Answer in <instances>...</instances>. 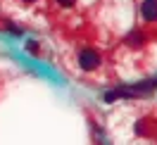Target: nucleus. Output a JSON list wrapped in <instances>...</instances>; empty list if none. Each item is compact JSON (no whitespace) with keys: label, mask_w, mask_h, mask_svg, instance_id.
Instances as JSON below:
<instances>
[{"label":"nucleus","mask_w":157,"mask_h":145,"mask_svg":"<svg viewBox=\"0 0 157 145\" xmlns=\"http://www.w3.org/2000/svg\"><path fill=\"white\" fill-rule=\"evenodd\" d=\"M78 64H81V69H95L100 64V55L95 50H81L78 52Z\"/></svg>","instance_id":"f257e3e1"},{"label":"nucleus","mask_w":157,"mask_h":145,"mask_svg":"<svg viewBox=\"0 0 157 145\" xmlns=\"http://www.w3.org/2000/svg\"><path fill=\"white\" fill-rule=\"evenodd\" d=\"M140 12H143V17L147 21H155L157 19V0H145L140 5Z\"/></svg>","instance_id":"f03ea898"},{"label":"nucleus","mask_w":157,"mask_h":145,"mask_svg":"<svg viewBox=\"0 0 157 145\" xmlns=\"http://www.w3.org/2000/svg\"><path fill=\"white\" fill-rule=\"evenodd\" d=\"M140 40H143V36H140V33H133V36L128 38V43H131V45H138Z\"/></svg>","instance_id":"7ed1b4c3"},{"label":"nucleus","mask_w":157,"mask_h":145,"mask_svg":"<svg viewBox=\"0 0 157 145\" xmlns=\"http://www.w3.org/2000/svg\"><path fill=\"white\" fill-rule=\"evenodd\" d=\"M76 0H57V5H62V7H71Z\"/></svg>","instance_id":"20e7f679"},{"label":"nucleus","mask_w":157,"mask_h":145,"mask_svg":"<svg viewBox=\"0 0 157 145\" xmlns=\"http://www.w3.org/2000/svg\"><path fill=\"white\" fill-rule=\"evenodd\" d=\"M21 2H29V5H31V2H38V0H21Z\"/></svg>","instance_id":"39448f33"}]
</instances>
